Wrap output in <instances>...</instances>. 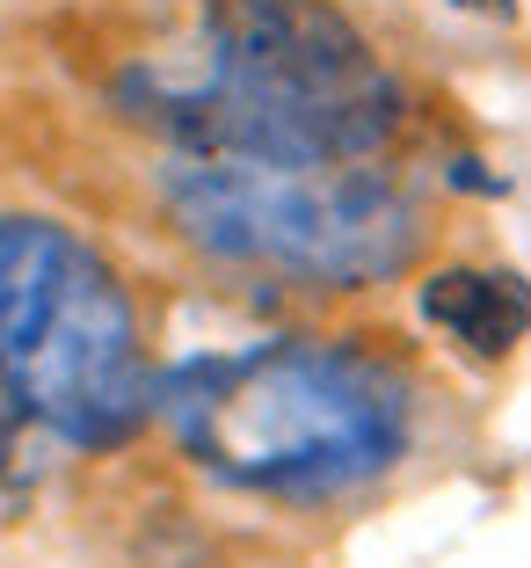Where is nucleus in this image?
Returning a JSON list of instances; mask_svg holds the SVG:
<instances>
[{
	"mask_svg": "<svg viewBox=\"0 0 531 568\" xmlns=\"http://www.w3.org/2000/svg\"><path fill=\"white\" fill-rule=\"evenodd\" d=\"M116 110L197 161H379L408 88L335 0H197L183 44L116 73Z\"/></svg>",
	"mask_w": 531,
	"mask_h": 568,
	"instance_id": "nucleus-1",
	"label": "nucleus"
},
{
	"mask_svg": "<svg viewBox=\"0 0 531 568\" xmlns=\"http://www.w3.org/2000/svg\"><path fill=\"white\" fill-rule=\"evenodd\" d=\"M422 321L473 357H510L531 335V284L510 270H437L422 284Z\"/></svg>",
	"mask_w": 531,
	"mask_h": 568,
	"instance_id": "nucleus-5",
	"label": "nucleus"
},
{
	"mask_svg": "<svg viewBox=\"0 0 531 568\" xmlns=\"http://www.w3.org/2000/svg\"><path fill=\"white\" fill-rule=\"evenodd\" d=\"M0 394L73 445H124L153 408L124 277L37 212H0Z\"/></svg>",
	"mask_w": 531,
	"mask_h": 568,
	"instance_id": "nucleus-3",
	"label": "nucleus"
},
{
	"mask_svg": "<svg viewBox=\"0 0 531 568\" xmlns=\"http://www.w3.org/2000/svg\"><path fill=\"white\" fill-rule=\"evenodd\" d=\"M459 8H473V16H510V0H459Z\"/></svg>",
	"mask_w": 531,
	"mask_h": 568,
	"instance_id": "nucleus-7",
	"label": "nucleus"
},
{
	"mask_svg": "<svg viewBox=\"0 0 531 568\" xmlns=\"http://www.w3.org/2000/svg\"><path fill=\"white\" fill-rule=\"evenodd\" d=\"M175 234L233 270L299 284H386L422 255L416 197L371 161H183L161 175Z\"/></svg>",
	"mask_w": 531,
	"mask_h": 568,
	"instance_id": "nucleus-4",
	"label": "nucleus"
},
{
	"mask_svg": "<svg viewBox=\"0 0 531 568\" xmlns=\"http://www.w3.org/2000/svg\"><path fill=\"white\" fill-rule=\"evenodd\" d=\"M153 408L212 481L277 503L349 496L394 474L416 437L408 372L379 351L320 335L190 357L153 386Z\"/></svg>",
	"mask_w": 531,
	"mask_h": 568,
	"instance_id": "nucleus-2",
	"label": "nucleus"
},
{
	"mask_svg": "<svg viewBox=\"0 0 531 568\" xmlns=\"http://www.w3.org/2000/svg\"><path fill=\"white\" fill-rule=\"evenodd\" d=\"M22 408H8V416H0V481H16L22 474Z\"/></svg>",
	"mask_w": 531,
	"mask_h": 568,
	"instance_id": "nucleus-6",
	"label": "nucleus"
}]
</instances>
